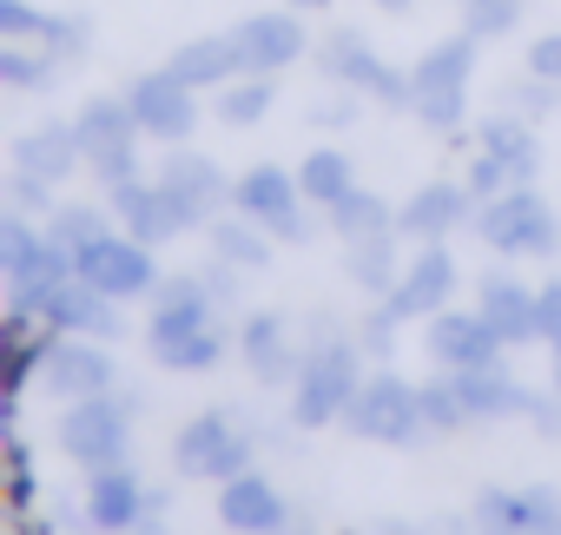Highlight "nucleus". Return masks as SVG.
<instances>
[{
    "mask_svg": "<svg viewBox=\"0 0 561 535\" xmlns=\"http://www.w3.org/2000/svg\"><path fill=\"white\" fill-rule=\"evenodd\" d=\"M476 535H535V528H561L554 489H482L469 509Z\"/></svg>",
    "mask_w": 561,
    "mask_h": 535,
    "instance_id": "13",
    "label": "nucleus"
},
{
    "mask_svg": "<svg viewBox=\"0 0 561 535\" xmlns=\"http://www.w3.org/2000/svg\"><path fill=\"white\" fill-rule=\"evenodd\" d=\"M218 522H225L231 535H277V528H285V496H277L264 476L238 469V476L218 489Z\"/></svg>",
    "mask_w": 561,
    "mask_h": 535,
    "instance_id": "17",
    "label": "nucleus"
},
{
    "mask_svg": "<svg viewBox=\"0 0 561 535\" xmlns=\"http://www.w3.org/2000/svg\"><path fill=\"white\" fill-rule=\"evenodd\" d=\"M331 225L357 244V238H377V231H397V218H390V205L377 198V192H364V185H351L337 205H331Z\"/></svg>",
    "mask_w": 561,
    "mask_h": 535,
    "instance_id": "33",
    "label": "nucleus"
},
{
    "mask_svg": "<svg viewBox=\"0 0 561 535\" xmlns=\"http://www.w3.org/2000/svg\"><path fill=\"white\" fill-rule=\"evenodd\" d=\"M554 390H561V351H554Z\"/></svg>",
    "mask_w": 561,
    "mask_h": 535,
    "instance_id": "49",
    "label": "nucleus"
},
{
    "mask_svg": "<svg viewBox=\"0 0 561 535\" xmlns=\"http://www.w3.org/2000/svg\"><path fill=\"white\" fill-rule=\"evenodd\" d=\"M469 73H476V34H456V41H443V47H430L423 60H416V73H410V113H423L430 126H456L462 119V106H469Z\"/></svg>",
    "mask_w": 561,
    "mask_h": 535,
    "instance_id": "2",
    "label": "nucleus"
},
{
    "mask_svg": "<svg viewBox=\"0 0 561 535\" xmlns=\"http://www.w3.org/2000/svg\"><path fill=\"white\" fill-rule=\"evenodd\" d=\"M430 351H436V364H449V371L502 364V338H495V325H489L482 311H443V318L430 325Z\"/></svg>",
    "mask_w": 561,
    "mask_h": 535,
    "instance_id": "16",
    "label": "nucleus"
},
{
    "mask_svg": "<svg viewBox=\"0 0 561 535\" xmlns=\"http://www.w3.org/2000/svg\"><path fill=\"white\" fill-rule=\"evenodd\" d=\"M231 34H238L244 73H285L291 60H305V54H311V41H305V21H298V14H251V21H238Z\"/></svg>",
    "mask_w": 561,
    "mask_h": 535,
    "instance_id": "14",
    "label": "nucleus"
},
{
    "mask_svg": "<svg viewBox=\"0 0 561 535\" xmlns=\"http://www.w3.org/2000/svg\"><path fill=\"white\" fill-rule=\"evenodd\" d=\"M528 0H462V34L476 41H495V34H515Z\"/></svg>",
    "mask_w": 561,
    "mask_h": 535,
    "instance_id": "37",
    "label": "nucleus"
},
{
    "mask_svg": "<svg viewBox=\"0 0 561 535\" xmlns=\"http://www.w3.org/2000/svg\"><path fill=\"white\" fill-rule=\"evenodd\" d=\"M449 292H456V258L443 244H423V258L410 264V272L397 278V292H390V311L397 318H430V311L449 305Z\"/></svg>",
    "mask_w": 561,
    "mask_h": 535,
    "instance_id": "18",
    "label": "nucleus"
},
{
    "mask_svg": "<svg viewBox=\"0 0 561 535\" xmlns=\"http://www.w3.org/2000/svg\"><path fill=\"white\" fill-rule=\"evenodd\" d=\"M80 126V152H87V166L106 179V185H126L133 172H139V113H133V100H87V113L73 119Z\"/></svg>",
    "mask_w": 561,
    "mask_h": 535,
    "instance_id": "3",
    "label": "nucleus"
},
{
    "mask_svg": "<svg viewBox=\"0 0 561 535\" xmlns=\"http://www.w3.org/2000/svg\"><path fill=\"white\" fill-rule=\"evenodd\" d=\"M126 410L113 403V397H80L67 417H60V449L73 456V463H87V469H106V463H119L126 456Z\"/></svg>",
    "mask_w": 561,
    "mask_h": 535,
    "instance_id": "9",
    "label": "nucleus"
},
{
    "mask_svg": "<svg viewBox=\"0 0 561 535\" xmlns=\"http://www.w3.org/2000/svg\"><path fill=\"white\" fill-rule=\"evenodd\" d=\"M271 100H277L271 73H238L231 87H218V119L225 126H257L271 113Z\"/></svg>",
    "mask_w": 561,
    "mask_h": 535,
    "instance_id": "31",
    "label": "nucleus"
},
{
    "mask_svg": "<svg viewBox=\"0 0 561 535\" xmlns=\"http://www.w3.org/2000/svg\"><path fill=\"white\" fill-rule=\"evenodd\" d=\"M318 67L331 73V80H344V87H357V93H377L383 106H410V80L403 73H390L377 54H370V41L364 34H351V27H337L324 47H318Z\"/></svg>",
    "mask_w": 561,
    "mask_h": 535,
    "instance_id": "11",
    "label": "nucleus"
},
{
    "mask_svg": "<svg viewBox=\"0 0 561 535\" xmlns=\"http://www.w3.org/2000/svg\"><path fill=\"white\" fill-rule=\"evenodd\" d=\"M541 338L561 351V285H548V292H541Z\"/></svg>",
    "mask_w": 561,
    "mask_h": 535,
    "instance_id": "43",
    "label": "nucleus"
},
{
    "mask_svg": "<svg viewBox=\"0 0 561 535\" xmlns=\"http://www.w3.org/2000/svg\"><path fill=\"white\" fill-rule=\"evenodd\" d=\"M469 185H449V179H436V185H423L403 212H397V231L403 238H416V244H443L462 218H469Z\"/></svg>",
    "mask_w": 561,
    "mask_h": 535,
    "instance_id": "19",
    "label": "nucleus"
},
{
    "mask_svg": "<svg viewBox=\"0 0 561 535\" xmlns=\"http://www.w3.org/2000/svg\"><path fill=\"white\" fill-rule=\"evenodd\" d=\"M179 469L185 476H198V482H231L238 469H251V436L231 423V417H198V423H185L179 430Z\"/></svg>",
    "mask_w": 561,
    "mask_h": 535,
    "instance_id": "10",
    "label": "nucleus"
},
{
    "mask_svg": "<svg viewBox=\"0 0 561 535\" xmlns=\"http://www.w3.org/2000/svg\"><path fill=\"white\" fill-rule=\"evenodd\" d=\"M548 87H554V80H535V87H515V93H508V100H515V113H522V119H541V113L554 106V93H548Z\"/></svg>",
    "mask_w": 561,
    "mask_h": 535,
    "instance_id": "42",
    "label": "nucleus"
},
{
    "mask_svg": "<svg viewBox=\"0 0 561 535\" xmlns=\"http://www.w3.org/2000/svg\"><path fill=\"white\" fill-rule=\"evenodd\" d=\"M390 535H449V528H403V522H390Z\"/></svg>",
    "mask_w": 561,
    "mask_h": 535,
    "instance_id": "47",
    "label": "nucleus"
},
{
    "mask_svg": "<svg viewBox=\"0 0 561 535\" xmlns=\"http://www.w3.org/2000/svg\"><path fill=\"white\" fill-rule=\"evenodd\" d=\"M397 231H377V238H357L351 244V285H364L370 298H390L397 292V251H390Z\"/></svg>",
    "mask_w": 561,
    "mask_h": 535,
    "instance_id": "30",
    "label": "nucleus"
},
{
    "mask_svg": "<svg viewBox=\"0 0 561 535\" xmlns=\"http://www.w3.org/2000/svg\"><path fill=\"white\" fill-rule=\"evenodd\" d=\"M528 73L561 87V34H548V41H535V47H528Z\"/></svg>",
    "mask_w": 561,
    "mask_h": 535,
    "instance_id": "41",
    "label": "nucleus"
},
{
    "mask_svg": "<svg viewBox=\"0 0 561 535\" xmlns=\"http://www.w3.org/2000/svg\"><path fill=\"white\" fill-rule=\"evenodd\" d=\"M126 100H133V113H139V133L165 139V146L192 139V126H198V100H192V87H185L172 67H165V73H139Z\"/></svg>",
    "mask_w": 561,
    "mask_h": 535,
    "instance_id": "12",
    "label": "nucleus"
},
{
    "mask_svg": "<svg viewBox=\"0 0 561 535\" xmlns=\"http://www.w3.org/2000/svg\"><path fill=\"white\" fill-rule=\"evenodd\" d=\"M14 496H21V502L34 496V463H27V449H21V443H14Z\"/></svg>",
    "mask_w": 561,
    "mask_h": 535,
    "instance_id": "44",
    "label": "nucleus"
},
{
    "mask_svg": "<svg viewBox=\"0 0 561 535\" xmlns=\"http://www.w3.org/2000/svg\"><path fill=\"white\" fill-rule=\"evenodd\" d=\"M476 311L495 325V338H502V344H528V338H541V292L528 298L515 278H489Z\"/></svg>",
    "mask_w": 561,
    "mask_h": 535,
    "instance_id": "25",
    "label": "nucleus"
},
{
    "mask_svg": "<svg viewBox=\"0 0 561 535\" xmlns=\"http://www.w3.org/2000/svg\"><path fill=\"white\" fill-rule=\"evenodd\" d=\"M508 185H515V179H508L489 152H476V159H469V192H476V198H495V192H508Z\"/></svg>",
    "mask_w": 561,
    "mask_h": 535,
    "instance_id": "40",
    "label": "nucleus"
},
{
    "mask_svg": "<svg viewBox=\"0 0 561 535\" xmlns=\"http://www.w3.org/2000/svg\"><path fill=\"white\" fill-rule=\"evenodd\" d=\"M449 377H456V390H462V403H469V417H476V423L535 410V397H528L502 364H476V371H449Z\"/></svg>",
    "mask_w": 561,
    "mask_h": 535,
    "instance_id": "24",
    "label": "nucleus"
},
{
    "mask_svg": "<svg viewBox=\"0 0 561 535\" xmlns=\"http://www.w3.org/2000/svg\"><path fill=\"white\" fill-rule=\"evenodd\" d=\"M211 251H218L225 264H238V272H251V264H271L264 225H257V218H244V225H211Z\"/></svg>",
    "mask_w": 561,
    "mask_h": 535,
    "instance_id": "36",
    "label": "nucleus"
},
{
    "mask_svg": "<svg viewBox=\"0 0 561 535\" xmlns=\"http://www.w3.org/2000/svg\"><path fill=\"white\" fill-rule=\"evenodd\" d=\"M159 351V364L165 371H211L218 364V351H225V338H218V325H205V331H185V338H165V344H152Z\"/></svg>",
    "mask_w": 561,
    "mask_h": 535,
    "instance_id": "34",
    "label": "nucleus"
},
{
    "mask_svg": "<svg viewBox=\"0 0 561 535\" xmlns=\"http://www.w3.org/2000/svg\"><path fill=\"white\" fill-rule=\"evenodd\" d=\"M14 166H21L27 179H41V185L73 179V172L87 166V152H80V126H34V133L14 146Z\"/></svg>",
    "mask_w": 561,
    "mask_h": 535,
    "instance_id": "22",
    "label": "nucleus"
},
{
    "mask_svg": "<svg viewBox=\"0 0 561 535\" xmlns=\"http://www.w3.org/2000/svg\"><path fill=\"white\" fill-rule=\"evenodd\" d=\"M41 377H47V390L67 397V403H80V397H106V390H113V357L93 351V344H54L47 364H41Z\"/></svg>",
    "mask_w": 561,
    "mask_h": 535,
    "instance_id": "20",
    "label": "nucleus"
},
{
    "mask_svg": "<svg viewBox=\"0 0 561 535\" xmlns=\"http://www.w3.org/2000/svg\"><path fill=\"white\" fill-rule=\"evenodd\" d=\"M476 231H482V244H495V251H548V244H554V212H548L528 185H508V192L482 198Z\"/></svg>",
    "mask_w": 561,
    "mask_h": 535,
    "instance_id": "6",
    "label": "nucleus"
},
{
    "mask_svg": "<svg viewBox=\"0 0 561 535\" xmlns=\"http://www.w3.org/2000/svg\"><path fill=\"white\" fill-rule=\"evenodd\" d=\"M351 397H357V344L337 338V331H318V344H311L305 364H298V397H291V410H298L305 430H318V423H337V417L351 410Z\"/></svg>",
    "mask_w": 561,
    "mask_h": 535,
    "instance_id": "1",
    "label": "nucleus"
},
{
    "mask_svg": "<svg viewBox=\"0 0 561 535\" xmlns=\"http://www.w3.org/2000/svg\"><path fill=\"white\" fill-rule=\"evenodd\" d=\"M54 60L60 54H47V47H27V41H0V80L8 87H47L54 80Z\"/></svg>",
    "mask_w": 561,
    "mask_h": 535,
    "instance_id": "35",
    "label": "nucleus"
},
{
    "mask_svg": "<svg viewBox=\"0 0 561 535\" xmlns=\"http://www.w3.org/2000/svg\"><path fill=\"white\" fill-rule=\"evenodd\" d=\"M298 185H305V198H311V205H324V212H331V205H337V198H344L357 179H351V159H344V152L318 146V152L298 166Z\"/></svg>",
    "mask_w": 561,
    "mask_h": 535,
    "instance_id": "32",
    "label": "nucleus"
},
{
    "mask_svg": "<svg viewBox=\"0 0 561 535\" xmlns=\"http://www.w3.org/2000/svg\"><path fill=\"white\" fill-rule=\"evenodd\" d=\"M482 152H489L515 185H528V179H535V166H541V146H535V133H528V119H522V113L489 119V126H482Z\"/></svg>",
    "mask_w": 561,
    "mask_h": 535,
    "instance_id": "28",
    "label": "nucleus"
},
{
    "mask_svg": "<svg viewBox=\"0 0 561 535\" xmlns=\"http://www.w3.org/2000/svg\"><path fill=\"white\" fill-rule=\"evenodd\" d=\"M172 73L192 87V93H218V87H231L238 73H244V54H238V34H205V41H185L179 54H172Z\"/></svg>",
    "mask_w": 561,
    "mask_h": 535,
    "instance_id": "23",
    "label": "nucleus"
},
{
    "mask_svg": "<svg viewBox=\"0 0 561 535\" xmlns=\"http://www.w3.org/2000/svg\"><path fill=\"white\" fill-rule=\"evenodd\" d=\"M159 179H165V185H172V192H179V198H185V205H192L198 218H205V212H211V205L225 198V172H218V166H211L205 152H172Z\"/></svg>",
    "mask_w": 561,
    "mask_h": 535,
    "instance_id": "29",
    "label": "nucleus"
},
{
    "mask_svg": "<svg viewBox=\"0 0 561 535\" xmlns=\"http://www.w3.org/2000/svg\"><path fill=\"white\" fill-rule=\"evenodd\" d=\"M244 364L264 377V384H277V377H298V351H291V331H285V318L277 311H264V318H251L244 325Z\"/></svg>",
    "mask_w": 561,
    "mask_h": 535,
    "instance_id": "27",
    "label": "nucleus"
},
{
    "mask_svg": "<svg viewBox=\"0 0 561 535\" xmlns=\"http://www.w3.org/2000/svg\"><path fill=\"white\" fill-rule=\"evenodd\" d=\"M113 212H119V225L139 238V244H172L179 231H192L198 225V212L159 179V185H146V179H126V185H113Z\"/></svg>",
    "mask_w": 561,
    "mask_h": 535,
    "instance_id": "8",
    "label": "nucleus"
},
{
    "mask_svg": "<svg viewBox=\"0 0 561 535\" xmlns=\"http://www.w3.org/2000/svg\"><path fill=\"white\" fill-rule=\"evenodd\" d=\"M80 278L93 285V292H106V298H146L152 292V278H159V264H152V244H139L133 231L126 238H93L87 251H80Z\"/></svg>",
    "mask_w": 561,
    "mask_h": 535,
    "instance_id": "7",
    "label": "nucleus"
},
{
    "mask_svg": "<svg viewBox=\"0 0 561 535\" xmlns=\"http://www.w3.org/2000/svg\"><path fill=\"white\" fill-rule=\"evenodd\" d=\"M231 198H238V212L244 218H257L271 238H285V244H305V185H298V172H285V166H251L238 185H231Z\"/></svg>",
    "mask_w": 561,
    "mask_h": 535,
    "instance_id": "5",
    "label": "nucleus"
},
{
    "mask_svg": "<svg viewBox=\"0 0 561 535\" xmlns=\"http://www.w3.org/2000/svg\"><path fill=\"white\" fill-rule=\"evenodd\" d=\"M462 423H476V417H469V403H462L456 377H449V384H430V390H423V430L449 436V430H462Z\"/></svg>",
    "mask_w": 561,
    "mask_h": 535,
    "instance_id": "39",
    "label": "nucleus"
},
{
    "mask_svg": "<svg viewBox=\"0 0 561 535\" xmlns=\"http://www.w3.org/2000/svg\"><path fill=\"white\" fill-rule=\"evenodd\" d=\"M54 244H67L73 258L93 244V238H106V212H93V205H60L54 212V231H47Z\"/></svg>",
    "mask_w": 561,
    "mask_h": 535,
    "instance_id": "38",
    "label": "nucleus"
},
{
    "mask_svg": "<svg viewBox=\"0 0 561 535\" xmlns=\"http://www.w3.org/2000/svg\"><path fill=\"white\" fill-rule=\"evenodd\" d=\"M34 311L47 318V331H80V338H100V331L113 338V331H119L113 298H106V292H93L87 278H60V285H47Z\"/></svg>",
    "mask_w": 561,
    "mask_h": 535,
    "instance_id": "15",
    "label": "nucleus"
},
{
    "mask_svg": "<svg viewBox=\"0 0 561 535\" xmlns=\"http://www.w3.org/2000/svg\"><path fill=\"white\" fill-rule=\"evenodd\" d=\"M205 325H211V292L198 278H165L159 298H152V344L185 338V331H205Z\"/></svg>",
    "mask_w": 561,
    "mask_h": 535,
    "instance_id": "26",
    "label": "nucleus"
},
{
    "mask_svg": "<svg viewBox=\"0 0 561 535\" xmlns=\"http://www.w3.org/2000/svg\"><path fill=\"white\" fill-rule=\"evenodd\" d=\"M126 535H165V515H159V509H146V515H139Z\"/></svg>",
    "mask_w": 561,
    "mask_h": 535,
    "instance_id": "45",
    "label": "nucleus"
},
{
    "mask_svg": "<svg viewBox=\"0 0 561 535\" xmlns=\"http://www.w3.org/2000/svg\"><path fill=\"white\" fill-rule=\"evenodd\" d=\"M377 8H383V14H410V8H416V0H377Z\"/></svg>",
    "mask_w": 561,
    "mask_h": 535,
    "instance_id": "46",
    "label": "nucleus"
},
{
    "mask_svg": "<svg viewBox=\"0 0 561 535\" xmlns=\"http://www.w3.org/2000/svg\"><path fill=\"white\" fill-rule=\"evenodd\" d=\"M535 535H561V528H535Z\"/></svg>",
    "mask_w": 561,
    "mask_h": 535,
    "instance_id": "50",
    "label": "nucleus"
},
{
    "mask_svg": "<svg viewBox=\"0 0 561 535\" xmlns=\"http://www.w3.org/2000/svg\"><path fill=\"white\" fill-rule=\"evenodd\" d=\"M291 8H331V0H291Z\"/></svg>",
    "mask_w": 561,
    "mask_h": 535,
    "instance_id": "48",
    "label": "nucleus"
},
{
    "mask_svg": "<svg viewBox=\"0 0 561 535\" xmlns=\"http://www.w3.org/2000/svg\"><path fill=\"white\" fill-rule=\"evenodd\" d=\"M277 535H291V528H277Z\"/></svg>",
    "mask_w": 561,
    "mask_h": 535,
    "instance_id": "51",
    "label": "nucleus"
},
{
    "mask_svg": "<svg viewBox=\"0 0 561 535\" xmlns=\"http://www.w3.org/2000/svg\"><path fill=\"white\" fill-rule=\"evenodd\" d=\"M344 430L364 436V443H416L423 390H410L403 377H370V384H357V397L344 410Z\"/></svg>",
    "mask_w": 561,
    "mask_h": 535,
    "instance_id": "4",
    "label": "nucleus"
},
{
    "mask_svg": "<svg viewBox=\"0 0 561 535\" xmlns=\"http://www.w3.org/2000/svg\"><path fill=\"white\" fill-rule=\"evenodd\" d=\"M139 515H146V489H139V476H133L126 463L93 469V482H87V522L106 528V535H126Z\"/></svg>",
    "mask_w": 561,
    "mask_h": 535,
    "instance_id": "21",
    "label": "nucleus"
}]
</instances>
